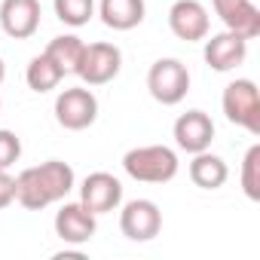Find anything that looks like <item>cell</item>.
<instances>
[{"mask_svg":"<svg viewBox=\"0 0 260 260\" xmlns=\"http://www.w3.org/2000/svg\"><path fill=\"white\" fill-rule=\"evenodd\" d=\"M25 80H28V89H31V92L43 95V92H52V89L64 80V74H61V68L43 52V55H34V58L28 61Z\"/></svg>","mask_w":260,"mask_h":260,"instance_id":"17","label":"cell"},{"mask_svg":"<svg viewBox=\"0 0 260 260\" xmlns=\"http://www.w3.org/2000/svg\"><path fill=\"white\" fill-rule=\"evenodd\" d=\"M55 119H58L61 128H68V132H83V128H89L98 119V98H95V92L86 89V86H74V89L58 92V98H55Z\"/></svg>","mask_w":260,"mask_h":260,"instance_id":"6","label":"cell"},{"mask_svg":"<svg viewBox=\"0 0 260 260\" xmlns=\"http://www.w3.org/2000/svg\"><path fill=\"white\" fill-rule=\"evenodd\" d=\"M122 169L132 181H144V184H169L181 162L178 153L166 144H144V147H132L122 156Z\"/></svg>","mask_w":260,"mask_h":260,"instance_id":"2","label":"cell"},{"mask_svg":"<svg viewBox=\"0 0 260 260\" xmlns=\"http://www.w3.org/2000/svg\"><path fill=\"white\" fill-rule=\"evenodd\" d=\"M242 190L251 202H260V144L248 147L242 159Z\"/></svg>","mask_w":260,"mask_h":260,"instance_id":"20","label":"cell"},{"mask_svg":"<svg viewBox=\"0 0 260 260\" xmlns=\"http://www.w3.org/2000/svg\"><path fill=\"white\" fill-rule=\"evenodd\" d=\"M147 89L166 107L181 104L187 98V92H190V71H187V64L181 58H159V61H153L150 71H147Z\"/></svg>","mask_w":260,"mask_h":260,"instance_id":"3","label":"cell"},{"mask_svg":"<svg viewBox=\"0 0 260 260\" xmlns=\"http://www.w3.org/2000/svg\"><path fill=\"white\" fill-rule=\"evenodd\" d=\"M74 169L61 159H49L43 166H31L16 178V202L28 211H40L52 202H61L74 190Z\"/></svg>","mask_w":260,"mask_h":260,"instance_id":"1","label":"cell"},{"mask_svg":"<svg viewBox=\"0 0 260 260\" xmlns=\"http://www.w3.org/2000/svg\"><path fill=\"white\" fill-rule=\"evenodd\" d=\"M0 28L13 40H28L40 28V0H0Z\"/></svg>","mask_w":260,"mask_h":260,"instance_id":"13","label":"cell"},{"mask_svg":"<svg viewBox=\"0 0 260 260\" xmlns=\"http://www.w3.org/2000/svg\"><path fill=\"white\" fill-rule=\"evenodd\" d=\"M22 156V138L10 128H0V169H13Z\"/></svg>","mask_w":260,"mask_h":260,"instance_id":"21","label":"cell"},{"mask_svg":"<svg viewBox=\"0 0 260 260\" xmlns=\"http://www.w3.org/2000/svg\"><path fill=\"white\" fill-rule=\"evenodd\" d=\"M98 230L95 214L83 202H64L55 211V236L64 245H86Z\"/></svg>","mask_w":260,"mask_h":260,"instance_id":"12","label":"cell"},{"mask_svg":"<svg viewBox=\"0 0 260 260\" xmlns=\"http://www.w3.org/2000/svg\"><path fill=\"white\" fill-rule=\"evenodd\" d=\"M122 68V52L119 46L113 43H86L83 46V55H80V64H77V77L86 83V86H104L110 80H116Z\"/></svg>","mask_w":260,"mask_h":260,"instance_id":"5","label":"cell"},{"mask_svg":"<svg viewBox=\"0 0 260 260\" xmlns=\"http://www.w3.org/2000/svg\"><path fill=\"white\" fill-rule=\"evenodd\" d=\"M202 58L211 71L217 74H226V71H236L245 58H248V40L233 34V31H220V34H211L205 37V49H202Z\"/></svg>","mask_w":260,"mask_h":260,"instance_id":"9","label":"cell"},{"mask_svg":"<svg viewBox=\"0 0 260 260\" xmlns=\"http://www.w3.org/2000/svg\"><path fill=\"white\" fill-rule=\"evenodd\" d=\"M144 0H101L98 4V16L107 28L113 31H132L144 22Z\"/></svg>","mask_w":260,"mask_h":260,"instance_id":"15","label":"cell"},{"mask_svg":"<svg viewBox=\"0 0 260 260\" xmlns=\"http://www.w3.org/2000/svg\"><path fill=\"white\" fill-rule=\"evenodd\" d=\"M220 107L233 125H242L251 135H260V95L254 80H233L220 95Z\"/></svg>","mask_w":260,"mask_h":260,"instance_id":"4","label":"cell"},{"mask_svg":"<svg viewBox=\"0 0 260 260\" xmlns=\"http://www.w3.org/2000/svg\"><path fill=\"white\" fill-rule=\"evenodd\" d=\"M175 144L184 150V153H202L211 147L214 141V122L205 110H187L175 119Z\"/></svg>","mask_w":260,"mask_h":260,"instance_id":"10","label":"cell"},{"mask_svg":"<svg viewBox=\"0 0 260 260\" xmlns=\"http://www.w3.org/2000/svg\"><path fill=\"white\" fill-rule=\"evenodd\" d=\"M0 107H4V101H0Z\"/></svg>","mask_w":260,"mask_h":260,"instance_id":"24","label":"cell"},{"mask_svg":"<svg viewBox=\"0 0 260 260\" xmlns=\"http://www.w3.org/2000/svg\"><path fill=\"white\" fill-rule=\"evenodd\" d=\"M4 77H7V64H4V58H0V83H4Z\"/></svg>","mask_w":260,"mask_h":260,"instance_id":"23","label":"cell"},{"mask_svg":"<svg viewBox=\"0 0 260 260\" xmlns=\"http://www.w3.org/2000/svg\"><path fill=\"white\" fill-rule=\"evenodd\" d=\"M16 202V178L10 169H0V208H10Z\"/></svg>","mask_w":260,"mask_h":260,"instance_id":"22","label":"cell"},{"mask_svg":"<svg viewBox=\"0 0 260 260\" xmlns=\"http://www.w3.org/2000/svg\"><path fill=\"white\" fill-rule=\"evenodd\" d=\"M169 28L178 40L184 43H199L208 37L211 19L208 10L199 4V0H175L172 10H169Z\"/></svg>","mask_w":260,"mask_h":260,"instance_id":"8","label":"cell"},{"mask_svg":"<svg viewBox=\"0 0 260 260\" xmlns=\"http://www.w3.org/2000/svg\"><path fill=\"white\" fill-rule=\"evenodd\" d=\"M83 40L77 34H61L55 40H49L46 46V55L61 68V74H77V64H80V55H83Z\"/></svg>","mask_w":260,"mask_h":260,"instance_id":"18","label":"cell"},{"mask_svg":"<svg viewBox=\"0 0 260 260\" xmlns=\"http://www.w3.org/2000/svg\"><path fill=\"white\" fill-rule=\"evenodd\" d=\"M119 230L128 242H150L162 230V211L153 199H132L119 211Z\"/></svg>","mask_w":260,"mask_h":260,"instance_id":"7","label":"cell"},{"mask_svg":"<svg viewBox=\"0 0 260 260\" xmlns=\"http://www.w3.org/2000/svg\"><path fill=\"white\" fill-rule=\"evenodd\" d=\"M52 7H55L58 22L71 28H83L95 16V0H52Z\"/></svg>","mask_w":260,"mask_h":260,"instance_id":"19","label":"cell"},{"mask_svg":"<svg viewBox=\"0 0 260 260\" xmlns=\"http://www.w3.org/2000/svg\"><path fill=\"white\" fill-rule=\"evenodd\" d=\"M80 202L98 217L107 214L113 208H119L122 202V184L110 175V172H92L86 175V181L80 184Z\"/></svg>","mask_w":260,"mask_h":260,"instance_id":"11","label":"cell"},{"mask_svg":"<svg viewBox=\"0 0 260 260\" xmlns=\"http://www.w3.org/2000/svg\"><path fill=\"white\" fill-rule=\"evenodd\" d=\"M211 7L220 16V22L226 25V31H233L245 40L260 37V10L251 0H211Z\"/></svg>","mask_w":260,"mask_h":260,"instance_id":"14","label":"cell"},{"mask_svg":"<svg viewBox=\"0 0 260 260\" xmlns=\"http://www.w3.org/2000/svg\"><path fill=\"white\" fill-rule=\"evenodd\" d=\"M230 178V169L220 156L202 150V153H193V162H190V181L202 190H220Z\"/></svg>","mask_w":260,"mask_h":260,"instance_id":"16","label":"cell"}]
</instances>
